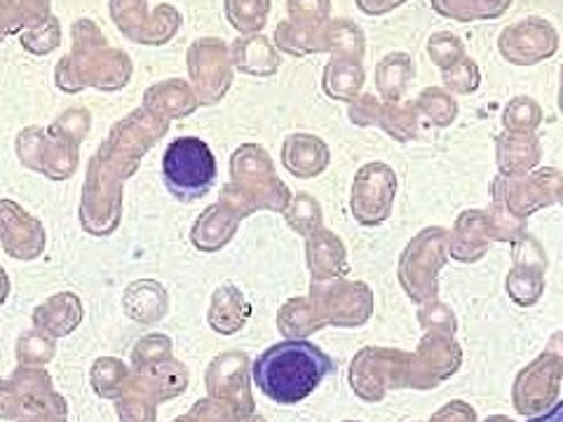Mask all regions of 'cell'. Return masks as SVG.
<instances>
[{
	"label": "cell",
	"mask_w": 563,
	"mask_h": 422,
	"mask_svg": "<svg viewBox=\"0 0 563 422\" xmlns=\"http://www.w3.org/2000/svg\"><path fill=\"white\" fill-rule=\"evenodd\" d=\"M263 43H266V41H254V45H252V47H246V49H244V55H242V66L252 68V70H266V68L261 66V59L273 62V57H271L268 47L263 45Z\"/></svg>",
	"instance_id": "5b68a950"
},
{
	"label": "cell",
	"mask_w": 563,
	"mask_h": 422,
	"mask_svg": "<svg viewBox=\"0 0 563 422\" xmlns=\"http://www.w3.org/2000/svg\"><path fill=\"white\" fill-rule=\"evenodd\" d=\"M59 41V29H55V26H49V29H45V31H41L38 35H29V38L24 41L29 47H35V49H41V52H45V49H49L52 45H55Z\"/></svg>",
	"instance_id": "8992f818"
},
{
	"label": "cell",
	"mask_w": 563,
	"mask_h": 422,
	"mask_svg": "<svg viewBox=\"0 0 563 422\" xmlns=\"http://www.w3.org/2000/svg\"><path fill=\"white\" fill-rule=\"evenodd\" d=\"M268 0H228V14L238 29H256L266 20Z\"/></svg>",
	"instance_id": "277c9868"
},
{
	"label": "cell",
	"mask_w": 563,
	"mask_h": 422,
	"mask_svg": "<svg viewBox=\"0 0 563 422\" xmlns=\"http://www.w3.org/2000/svg\"><path fill=\"white\" fill-rule=\"evenodd\" d=\"M507 43L512 45L505 47V55L512 57L517 64H533V59L550 55L554 49V33L548 26H526L505 35L503 45Z\"/></svg>",
	"instance_id": "3957f363"
},
{
	"label": "cell",
	"mask_w": 563,
	"mask_h": 422,
	"mask_svg": "<svg viewBox=\"0 0 563 422\" xmlns=\"http://www.w3.org/2000/svg\"><path fill=\"white\" fill-rule=\"evenodd\" d=\"M561 101H563V99H561Z\"/></svg>",
	"instance_id": "9c48e42d"
},
{
	"label": "cell",
	"mask_w": 563,
	"mask_h": 422,
	"mask_svg": "<svg viewBox=\"0 0 563 422\" xmlns=\"http://www.w3.org/2000/svg\"><path fill=\"white\" fill-rule=\"evenodd\" d=\"M528 422H563V401H559L552 411L542 413V415H536V418H531Z\"/></svg>",
	"instance_id": "ba28073f"
},
{
	"label": "cell",
	"mask_w": 563,
	"mask_h": 422,
	"mask_svg": "<svg viewBox=\"0 0 563 422\" xmlns=\"http://www.w3.org/2000/svg\"><path fill=\"white\" fill-rule=\"evenodd\" d=\"M291 10L296 14H322L327 10V0H291Z\"/></svg>",
	"instance_id": "52a82bcc"
},
{
	"label": "cell",
	"mask_w": 563,
	"mask_h": 422,
	"mask_svg": "<svg viewBox=\"0 0 563 422\" xmlns=\"http://www.w3.org/2000/svg\"><path fill=\"white\" fill-rule=\"evenodd\" d=\"M331 368V359L317 345L285 341L268 347L254 362V382L277 403H298L320 387Z\"/></svg>",
	"instance_id": "6da1fadb"
},
{
	"label": "cell",
	"mask_w": 563,
	"mask_h": 422,
	"mask_svg": "<svg viewBox=\"0 0 563 422\" xmlns=\"http://www.w3.org/2000/svg\"><path fill=\"white\" fill-rule=\"evenodd\" d=\"M163 176L174 198L184 202L198 200L217 179L214 153L202 138H176L165 151Z\"/></svg>",
	"instance_id": "7a4b0ae2"
}]
</instances>
